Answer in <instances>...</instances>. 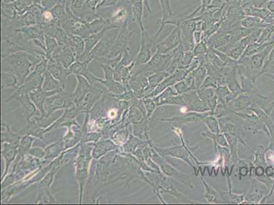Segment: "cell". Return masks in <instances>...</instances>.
<instances>
[{
  "instance_id": "6da1fadb",
  "label": "cell",
  "mask_w": 274,
  "mask_h": 205,
  "mask_svg": "<svg viewBox=\"0 0 274 205\" xmlns=\"http://www.w3.org/2000/svg\"><path fill=\"white\" fill-rule=\"evenodd\" d=\"M28 56L29 54L27 52H19L2 58L3 71H8L16 75L19 80V87L24 84L30 75V69L33 65Z\"/></svg>"
},
{
  "instance_id": "7a4b0ae2",
  "label": "cell",
  "mask_w": 274,
  "mask_h": 205,
  "mask_svg": "<svg viewBox=\"0 0 274 205\" xmlns=\"http://www.w3.org/2000/svg\"><path fill=\"white\" fill-rule=\"evenodd\" d=\"M273 45L274 43L254 55L241 58L237 60V65L244 68L245 73H243V74L248 77L253 82H256V79L261 75L262 68Z\"/></svg>"
},
{
  "instance_id": "3957f363",
  "label": "cell",
  "mask_w": 274,
  "mask_h": 205,
  "mask_svg": "<svg viewBox=\"0 0 274 205\" xmlns=\"http://www.w3.org/2000/svg\"><path fill=\"white\" fill-rule=\"evenodd\" d=\"M172 57H173V52L169 54H161L156 52L147 63L139 67H135L132 72V76L140 74L150 75L154 73L167 71L171 64Z\"/></svg>"
},
{
  "instance_id": "277c9868",
  "label": "cell",
  "mask_w": 274,
  "mask_h": 205,
  "mask_svg": "<svg viewBox=\"0 0 274 205\" xmlns=\"http://www.w3.org/2000/svg\"><path fill=\"white\" fill-rule=\"evenodd\" d=\"M173 129L174 131H177V134H178L179 138H181V142H182V144H181V145L171 148L158 147V146H154L152 143H151V145L152 146V147L154 148L162 157L171 156L172 157L181 159V160L185 161V162L188 163L189 165H190L192 168L195 169V167H194V165L191 162L190 158L192 157V159H193V160L196 161L197 164H199V162L196 161L195 157L192 155L190 147H189L188 144H187L184 138H183L182 133H181L180 129H174L173 128Z\"/></svg>"
},
{
  "instance_id": "5b68a950",
  "label": "cell",
  "mask_w": 274,
  "mask_h": 205,
  "mask_svg": "<svg viewBox=\"0 0 274 205\" xmlns=\"http://www.w3.org/2000/svg\"><path fill=\"white\" fill-rule=\"evenodd\" d=\"M141 43L139 54L135 58V67L147 63L157 52L156 45L158 44V38L160 35L155 34L150 35L147 31L141 33Z\"/></svg>"
},
{
  "instance_id": "8992f818",
  "label": "cell",
  "mask_w": 274,
  "mask_h": 205,
  "mask_svg": "<svg viewBox=\"0 0 274 205\" xmlns=\"http://www.w3.org/2000/svg\"><path fill=\"white\" fill-rule=\"evenodd\" d=\"M149 146L152 148V152H151L150 157L153 159L154 162H156L158 166L160 167V170L163 173L164 175L168 176V177H171L175 178L180 183L185 184V185L189 186L191 188L193 187V183L191 182L190 177L188 176V174H184V173L181 172L180 171L177 170L176 168H174L173 165L168 163L164 157H162L160 155L152 146L151 145V142H149Z\"/></svg>"
},
{
  "instance_id": "52a82bcc",
  "label": "cell",
  "mask_w": 274,
  "mask_h": 205,
  "mask_svg": "<svg viewBox=\"0 0 274 205\" xmlns=\"http://www.w3.org/2000/svg\"><path fill=\"white\" fill-rule=\"evenodd\" d=\"M135 33V30H130L128 28V23L124 24L120 28L118 35L115 38L113 48L111 49L110 56L107 60L114 59V58L118 57L122 54H126V53L130 54V40Z\"/></svg>"
},
{
  "instance_id": "ba28073f",
  "label": "cell",
  "mask_w": 274,
  "mask_h": 205,
  "mask_svg": "<svg viewBox=\"0 0 274 205\" xmlns=\"http://www.w3.org/2000/svg\"><path fill=\"white\" fill-rule=\"evenodd\" d=\"M209 114L213 115L211 111L205 113L188 112L181 114V115L174 116L169 118H158V120L160 122H167V123H174L179 125H182V124L196 123L203 122L204 118Z\"/></svg>"
},
{
  "instance_id": "9c48e42d",
  "label": "cell",
  "mask_w": 274,
  "mask_h": 205,
  "mask_svg": "<svg viewBox=\"0 0 274 205\" xmlns=\"http://www.w3.org/2000/svg\"><path fill=\"white\" fill-rule=\"evenodd\" d=\"M114 29H117V28L111 23L110 19L107 20L101 17L93 22L88 23L80 37L83 39H86L94 34L102 33V32L108 33Z\"/></svg>"
},
{
  "instance_id": "30bf717a",
  "label": "cell",
  "mask_w": 274,
  "mask_h": 205,
  "mask_svg": "<svg viewBox=\"0 0 274 205\" xmlns=\"http://www.w3.org/2000/svg\"><path fill=\"white\" fill-rule=\"evenodd\" d=\"M181 42L180 28L179 26H175L171 33L165 39L157 44V52L169 54L175 50L180 45Z\"/></svg>"
},
{
  "instance_id": "8fae6325",
  "label": "cell",
  "mask_w": 274,
  "mask_h": 205,
  "mask_svg": "<svg viewBox=\"0 0 274 205\" xmlns=\"http://www.w3.org/2000/svg\"><path fill=\"white\" fill-rule=\"evenodd\" d=\"M188 75V73H187L186 69H177L175 72L170 74L167 78L164 79L159 85L157 86L152 93H151L150 95L147 97L154 98L157 97L160 93H162L164 90L167 89V88L175 85V84H176L177 82H180V81L184 80Z\"/></svg>"
},
{
  "instance_id": "7c38bea8",
  "label": "cell",
  "mask_w": 274,
  "mask_h": 205,
  "mask_svg": "<svg viewBox=\"0 0 274 205\" xmlns=\"http://www.w3.org/2000/svg\"><path fill=\"white\" fill-rule=\"evenodd\" d=\"M131 14L132 5L119 3L111 15L110 20L117 29H120L126 23H129Z\"/></svg>"
},
{
  "instance_id": "4fadbf2b",
  "label": "cell",
  "mask_w": 274,
  "mask_h": 205,
  "mask_svg": "<svg viewBox=\"0 0 274 205\" xmlns=\"http://www.w3.org/2000/svg\"><path fill=\"white\" fill-rule=\"evenodd\" d=\"M50 58L56 60L67 69L77 60L76 54L73 49L69 46H61L60 45Z\"/></svg>"
},
{
  "instance_id": "5bb4252c",
  "label": "cell",
  "mask_w": 274,
  "mask_h": 205,
  "mask_svg": "<svg viewBox=\"0 0 274 205\" xmlns=\"http://www.w3.org/2000/svg\"><path fill=\"white\" fill-rule=\"evenodd\" d=\"M113 43H114V41H111L109 38L105 37H105L90 52L89 56L93 60L100 58H104L107 60L110 56Z\"/></svg>"
},
{
  "instance_id": "9a60e30c",
  "label": "cell",
  "mask_w": 274,
  "mask_h": 205,
  "mask_svg": "<svg viewBox=\"0 0 274 205\" xmlns=\"http://www.w3.org/2000/svg\"><path fill=\"white\" fill-rule=\"evenodd\" d=\"M64 90V88L62 87L59 81L57 80L50 71L47 70L45 73L44 82L42 86V90L46 97H52L56 94L63 93Z\"/></svg>"
},
{
  "instance_id": "2e32d148",
  "label": "cell",
  "mask_w": 274,
  "mask_h": 205,
  "mask_svg": "<svg viewBox=\"0 0 274 205\" xmlns=\"http://www.w3.org/2000/svg\"><path fill=\"white\" fill-rule=\"evenodd\" d=\"M238 80H239L240 86H241V90H243V93L250 94L255 97L260 98V99H265L267 100V97H264L262 95L261 93L256 87L255 82H253L251 79L247 77L246 75L243 74L239 69H238Z\"/></svg>"
},
{
  "instance_id": "e0dca14e",
  "label": "cell",
  "mask_w": 274,
  "mask_h": 205,
  "mask_svg": "<svg viewBox=\"0 0 274 205\" xmlns=\"http://www.w3.org/2000/svg\"><path fill=\"white\" fill-rule=\"evenodd\" d=\"M253 103H254L251 100L250 97L246 93H243L228 102L226 106L231 114L232 112H240L243 110H247Z\"/></svg>"
},
{
  "instance_id": "ac0fdd59",
  "label": "cell",
  "mask_w": 274,
  "mask_h": 205,
  "mask_svg": "<svg viewBox=\"0 0 274 205\" xmlns=\"http://www.w3.org/2000/svg\"><path fill=\"white\" fill-rule=\"evenodd\" d=\"M99 0H86L79 18L87 23H90L101 18L96 13Z\"/></svg>"
},
{
  "instance_id": "d6986e66",
  "label": "cell",
  "mask_w": 274,
  "mask_h": 205,
  "mask_svg": "<svg viewBox=\"0 0 274 205\" xmlns=\"http://www.w3.org/2000/svg\"><path fill=\"white\" fill-rule=\"evenodd\" d=\"M48 60V70L57 80L59 81L62 87L65 88L66 78L69 75L68 69L54 58H50Z\"/></svg>"
},
{
  "instance_id": "ffe728a7",
  "label": "cell",
  "mask_w": 274,
  "mask_h": 205,
  "mask_svg": "<svg viewBox=\"0 0 274 205\" xmlns=\"http://www.w3.org/2000/svg\"><path fill=\"white\" fill-rule=\"evenodd\" d=\"M62 93H58V95H53V97L48 98L45 100V108H46V116H49L56 110L67 108L66 105V98Z\"/></svg>"
},
{
  "instance_id": "44dd1931",
  "label": "cell",
  "mask_w": 274,
  "mask_h": 205,
  "mask_svg": "<svg viewBox=\"0 0 274 205\" xmlns=\"http://www.w3.org/2000/svg\"><path fill=\"white\" fill-rule=\"evenodd\" d=\"M16 32H21V33L25 34L30 40L39 41L45 43V34L43 31L42 26L39 25V24L26 26V27L17 30Z\"/></svg>"
},
{
  "instance_id": "7402d4cb",
  "label": "cell",
  "mask_w": 274,
  "mask_h": 205,
  "mask_svg": "<svg viewBox=\"0 0 274 205\" xmlns=\"http://www.w3.org/2000/svg\"><path fill=\"white\" fill-rule=\"evenodd\" d=\"M144 6L145 4L143 2H137V3H132V14L130 20L136 23V24L139 26L141 33L147 31L146 28L143 24Z\"/></svg>"
},
{
  "instance_id": "603a6c76",
  "label": "cell",
  "mask_w": 274,
  "mask_h": 205,
  "mask_svg": "<svg viewBox=\"0 0 274 205\" xmlns=\"http://www.w3.org/2000/svg\"><path fill=\"white\" fill-rule=\"evenodd\" d=\"M77 78L78 84L74 94V98H75V102L77 104H80L86 97L87 94L90 92L91 87L88 80L84 76L77 75Z\"/></svg>"
},
{
  "instance_id": "cb8c5ba5",
  "label": "cell",
  "mask_w": 274,
  "mask_h": 205,
  "mask_svg": "<svg viewBox=\"0 0 274 205\" xmlns=\"http://www.w3.org/2000/svg\"><path fill=\"white\" fill-rule=\"evenodd\" d=\"M35 0H16L12 3H2V9L8 10L10 9L12 11H15L19 15L24 14L29 9L32 5H34Z\"/></svg>"
},
{
  "instance_id": "d4e9b609",
  "label": "cell",
  "mask_w": 274,
  "mask_h": 205,
  "mask_svg": "<svg viewBox=\"0 0 274 205\" xmlns=\"http://www.w3.org/2000/svg\"><path fill=\"white\" fill-rule=\"evenodd\" d=\"M90 63L89 61L82 62L77 60L68 69V72L69 75L74 74L76 75V76L77 75L84 76L90 82V75L92 74L89 71V65Z\"/></svg>"
},
{
  "instance_id": "484cf974",
  "label": "cell",
  "mask_w": 274,
  "mask_h": 205,
  "mask_svg": "<svg viewBox=\"0 0 274 205\" xmlns=\"http://www.w3.org/2000/svg\"><path fill=\"white\" fill-rule=\"evenodd\" d=\"M17 101L20 103L21 106L24 111V116L28 120V123L30 122V118L35 115L37 110L35 105L30 99V95H24L17 98Z\"/></svg>"
},
{
  "instance_id": "4316f807",
  "label": "cell",
  "mask_w": 274,
  "mask_h": 205,
  "mask_svg": "<svg viewBox=\"0 0 274 205\" xmlns=\"http://www.w3.org/2000/svg\"><path fill=\"white\" fill-rule=\"evenodd\" d=\"M258 180L255 178H252V185L250 190L246 195H245V200L249 204H258L263 198V193L261 189L258 187Z\"/></svg>"
},
{
  "instance_id": "83f0119b",
  "label": "cell",
  "mask_w": 274,
  "mask_h": 205,
  "mask_svg": "<svg viewBox=\"0 0 274 205\" xmlns=\"http://www.w3.org/2000/svg\"><path fill=\"white\" fill-rule=\"evenodd\" d=\"M270 24H267L261 19L256 17L245 16L241 21V27L249 30L263 29L267 28Z\"/></svg>"
},
{
  "instance_id": "f1b7e54d",
  "label": "cell",
  "mask_w": 274,
  "mask_h": 205,
  "mask_svg": "<svg viewBox=\"0 0 274 205\" xmlns=\"http://www.w3.org/2000/svg\"><path fill=\"white\" fill-rule=\"evenodd\" d=\"M107 33V32H102V33L94 34V35H90V37L84 39L85 51L84 54L77 59L88 56L92 50L95 48L96 45L102 40V39L105 37Z\"/></svg>"
},
{
  "instance_id": "f546056e",
  "label": "cell",
  "mask_w": 274,
  "mask_h": 205,
  "mask_svg": "<svg viewBox=\"0 0 274 205\" xmlns=\"http://www.w3.org/2000/svg\"><path fill=\"white\" fill-rule=\"evenodd\" d=\"M30 99L32 102L35 103L36 106L41 112V117L46 116L45 112V100H46V96L45 95L42 89L36 90L29 94Z\"/></svg>"
},
{
  "instance_id": "4dcf8cb0",
  "label": "cell",
  "mask_w": 274,
  "mask_h": 205,
  "mask_svg": "<svg viewBox=\"0 0 274 205\" xmlns=\"http://www.w3.org/2000/svg\"><path fill=\"white\" fill-rule=\"evenodd\" d=\"M201 135L203 138H209L212 140L215 151L218 146L228 148L227 140H226L224 133H213L208 131H204V132L201 133Z\"/></svg>"
},
{
  "instance_id": "1f68e13d",
  "label": "cell",
  "mask_w": 274,
  "mask_h": 205,
  "mask_svg": "<svg viewBox=\"0 0 274 205\" xmlns=\"http://www.w3.org/2000/svg\"><path fill=\"white\" fill-rule=\"evenodd\" d=\"M224 134L227 140L232 162L233 164H237L238 161H239L237 155V146L239 142H241V141H240L239 137L235 134H232V133H224Z\"/></svg>"
},
{
  "instance_id": "d6a6232c",
  "label": "cell",
  "mask_w": 274,
  "mask_h": 205,
  "mask_svg": "<svg viewBox=\"0 0 274 205\" xmlns=\"http://www.w3.org/2000/svg\"><path fill=\"white\" fill-rule=\"evenodd\" d=\"M18 146L13 145V144H4L3 155L6 160V169L3 178L5 177L6 174H7L11 163L14 160L15 156H16L17 153H18Z\"/></svg>"
},
{
  "instance_id": "836d02e7",
  "label": "cell",
  "mask_w": 274,
  "mask_h": 205,
  "mask_svg": "<svg viewBox=\"0 0 274 205\" xmlns=\"http://www.w3.org/2000/svg\"><path fill=\"white\" fill-rule=\"evenodd\" d=\"M92 82H98L103 84L106 88H107L111 93L115 94H121L124 91V86L120 84V82H117L115 80H100L92 75Z\"/></svg>"
},
{
  "instance_id": "e575fe53",
  "label": "cell",
  "mask_w": 274,
  "mask_h": 205,
  "mask_svg": "<svg viewBox=\"0 0 274 205\" xmlns=\"http://www.w3.org/2000/svg\"><path fill=\"white\" fill-rule=\"evenodd\" d=\"M149 120V118L146 117L139 123H133V132L135 136L139 137L142 140L146 139L147 141H149L148 128H147Z\"/></svg>"
},
{
  "instance_id": "d590c367",
  "label": "cell",
  "mask_w": 274,
  "mask_h": 205,
  "mask_svg": "<svg viewBox=\"0 0 274 205\" xmlns=\"http://www.w3.org/2000/svg\"><path fill=\"white\" fill-rule=\"evenodd\" d=\"M20 136L11 132L10 128L7 124H2V142H8L13 145L19 146Z\"/></svg>"
},
{
  "instance_id": "8d00e7d4",
  "label": "cell",
  "mask_w": 274,
  "mask_h": 205,
  "mask_svg": "<svg viewBox=\"0 0 274 205\" xmlns=\"http://www.w3.org/2000/svg\"><path fill=\"white\" fill-rule=\"evenodd\" d=\"M274 42H256L251 43V44L247 45L244 52L243 53L242 56H241V58L248 57V56L254 55V54H257V53L261 52L264 48H267V46H269V45H271Z\"/></svg>"
},
{
  "instance_id": "74e56055",
  "label": "cell",
  "mask_w": 274,
  "mask_h": 205,
  "mask_svg": "<svg viewBox=\"0 0 274 205\" xmlns=\"http://www.w3.org/2000/svg\"><path fill=\"white\" fill-rule=\"evenodd\" d=\"M200 178H201L202 183H203L204 188H205V192L203 194L204 198L208 202H219L218 191L215 190L214 188L212 187V186L209 185L201 176H200Z\"/></svg>"
},
{
  "instance_id": "f35d334b",
  "label": "cell",
  "mask_w": 274,
  "mask_h": 205,
  "mask_svg": "<svg viewBox=\"0 0 274 205\" xmlns=\"http://www.w3.org/2000/svg\"><path fill=\"white\" fill-rule=\"evenodd\" d=\"M161 9V20L160 24H163L165 21L171 20L175 16L173 9H172L171 0H158Z\"/></svg>"
},
{
  "instance_id": "ab89813d",
  "label": "cell",
  "mask_w": 274,
  "mask_h": 205,
  "mask_svg": "<svg viewBox=\"0 0 274 205\" xmlns=\"http://www.w3.org/2000/svg\"><path fill=\"white\" fill-rule=\"evenodd\" d=\"M169 75L170 73H168L167 71H164L154 73L149 75L147 79H148L149 86L150 89L153 91Z\"/></svg>"
},
{
  "instance_id": "60d3db41",
  "label": "cell",
  "mask_w": 274,
  "mask_h": 205,
  "mask_svg": "<svg viewBox=\"0 0 274 205\" xmlns=\"http://www.w3.org/2000/svg\"><path fill=\"white\" fill-rule=\"evenodd\" d=\"M203 122L211 132L213 133H221L219 120L214 115H211V114H207L204 118Z\"/></svg>"
},
{
  "instance_id": "b9f144b4",
  "label": "cell",
  "mask_w": 274,
  "mask_h": 205,
  "mask_svg": "<svg viewBox=\"0 0 274 205\" xmlns=\"http://www.w3.org/2000/svg\"><path fill=\"white\" fill-rule=\"evenodd\" d=\"M2 79H3V86L7 88L19 87V80L16 75L13 73L8 71H3L2 73Z\"/></svg>"
},
{
  "instance_id": "7bdbcfd3",
  "label": "cell",
  "mask_w": 274,
  "mask_h": 205,
  "mask_svg": "<svg viewBox=\"0 0 274 205\" xmlns=\"http://www.w3.org/2000/svg\"><path fill=\"white\" fill-rule=\"evenodd\" d=\"M147 116L141 110V109L134 103L129 112V119L132 123H139L144 120Z\"/></svg>"
},
{
  "instance_id": "ee69618b",
  "label": "cell",
  "mask_w": 274,
  "mask_h": 205,
  "mask_svg": "<svg viewBox=\"0 0 274 205\" xmlns=\"http://www.w3.org/2000/svg\"><path fill=\"white\" fill-rule=\"evenodd\" d=\"M45 54L46 58L49 59L52 56L53 53L56 50V48L59 46L58 41L55 38L45 35Z\"/></svg>"
},
{
  "instance_id": "f6af8a7d",
  "label": "cell",
  "mask_w": 274,
  "mask_h": 205,
  "mask_svg": "<svg viewBox=\"0 0 274 205\" xmlns=\"http://www.w3.org/2000/svg\"><path fill=\"white\" fill-rule=\"evenodd\" d=\"M53 16H54L55 24L60 26L62 18L66 13V7L64 5H54L50 9Z\"/></svg>"
},
{
  "instance_id": "bcb514c9",
  "label": "cell",
  "mask_w": 274,
  "mask_h": 205,
  "mask_svg": "<svg viewBox=\"0 0 274 205\" xmlns=\"http://www.w3.org/2000/svg\"><path fill=\"white\" fill-rule=\"evenodd\" d=\"M267 74L274 75V45L261 71V75Z\"/></svg>"
},
{
  "instance_id": "7dc6e473",
  "label": "cell",
  "mask_w": 274,
  "mask_h": 205,
  "mask_svg": "<svg viewBox=\"0 0 274 205\" xmlns=\"http://www.w3.org/2000/svg\"><path fill=\"white\" fill-rule=\"evenodd\" d=\"M143 103H144L145 109L147 111V118L151 117L153 112L157 108V105L156 101H155L154 98L144 97L143 99Z\"/></svg>"
},
{
  "instance_id": "c3c4849f",
  "label": "cell",
  "mask_w": 274,
  "mask_h": 205,
  "mask_svg": "<svg viewBox=\"0 0 274 205\" xmlns=\"http://www.w3.org/2000/svg\"><path fill=\"white\" fill-rule=\"evenodd\" d=\"M209 48L207 46V43L202 41L201 43L196 45L194 46L192 52H193L195 57H201V56H205L208 52Z\"/></svg>"
},
{
  "instance_id": "681fc988",
  "label": "cell",
  "mask_w": 274,
  "mask_h": 205,
  "mask_svg": "<svg viewBox=\"0 0 274 205\" xmlns=\"http://www.w3.org/2000/svg\"><path fill=\"white\" fill-rule=\"evenodd\" d=\"M194 57L195 56H194L192 51H185L181 59V69H188Z\"/></svg>"
},
{
  "instance_id": "f907efd6",
  "label": "cell",
  "mask_w": 274,
  "mask_h": 205,
  "mask_svg": "<svg viewBox=\"0 0 274 205\" xmlns=\"http://www.w3.org/2000/svg\"><path fill=\"white\" fill-rule=\"evenodd\" d=\"M164 105H177V106L182 107V108H186V102H185L182 95L171 96V97H170L169 99H167V101H166L165 104Z\"/></svg>"
},
{
  "instance_id": "816d5d0a",
  "label": "cell",
  "mask_w": 274,
  "mask_h": 205,
  "mask_svg": "<svg viewBox=\"0 0 274 205\" xmlns=\"http://www.w3.org/2000/svg\"><path fill=\"white\" fill-rule=\"evenodd\" d=\"M173 86L178 95H183V94L188 93V92L194 90L190 86H188V84H186V82H185L184 80L177 82V84H175Z\"/></svg>"
},
{
  "instance_id": "f5cc1de1",
  "label": "cell",
  "mask_w": 274,
  "mask_h": 205,
  "mask_svg": "<svg viewBox=\"0 0 274 205\" xmlns=\"http://www.w3.org/2000/svg\"><path fill=\"white\" fill-rule=\"evenodd\" d=\"M33 140V138L28 136V135L27 136H25L24 138H23L22 141H21L20 150H19L20 153L22 154L23 153H25V152L29 150Z\"/></svg>"
},
{
  "instance_id": "db71d44e",
  "label": "cell",
  "mask_w": 274,
  "mask_h": 205,
  "mask_svg": "<svg viewBox=\"0 0 274 205\" xmlns=\"http://www.w3.org/2000/svg\"><path fill=\"white\" fill-rule=\"evenodd\" d=\"M101 66L105 73L106 80H114V69L108 63L101 64Z\"/></svg>"
},
{
  "instance_id": "11a10c76",
  "label": "cell",
  "mask_w": 274,
  "mask_h": 205,
  "mask_svg": "<svg viewBox=\"0 0 274 205\" xmlns=\"http://www.w3.org/2000/svg\"><path fill=\"white\" fill-rule=\"evenodd\" d=\"M219 84L215 79L212 78L210 75H207V78L204 81L202 88H217L218 87Z\"/></svg>"
},
{
  "instance_id": "9f6ffc18",
  "label": "cell",
  "mask_w": 274,
  "mask_h": 205,
  "mask_svg": "<svg viewBox=\"0 0 274 205\" xmlns=\"http://www.w3.org/2000/svg\"><path fill=\"white\" fill-rule=\"evenodd\" d=\"M122 0H99L97 9H101V8H107L113 7L120 3Z\"/></svg>"
},
{
  "instance_id": "6f0895ef",
  "label": "cell",
  "mask_w": 274,
  "mask_h": 205,
  "mask_svg": "<svg viewBox=\"0 0 274 205\" xmlns=\"http://www.w3.org/2000/svg\"><path fill=\"white\" fill-rule=\"evenodd\" d=\"M243 165H240L239 168V174L240 177H244L248 174L249 171H250V168L247 166V165H244L245 163H242Z\"/></svg>"
},
{
  "instance_id": "680465c9",
  "label": "cell",
  "mask_w": 274,
  "mask_h": 205,
  "mask_svg": "<svg viewBox=\"0 0 274 205\" xmlns=\"http://www.w3.org/2000/svg\"><path fill=\"white\" fill-rule=\"evenodd\" d=\"M28 152H29L31 155L37 156V157H43L45 155L44 151L39 148H32V149L28 150Z\"/></svg>"
},
{
  "instance_id": "91938a15",
  "label": "cell",
  "mask_w": 274,
  "mask_h": 205,
  "mask_svg": "<svg viewBox=\"0 0 274 205\" xmlns=\"http://www.w3.org/2000/svg\"><path fill=\"white\" fill-rule=\"evenodd\" d=\"M213 0H202L201 7L204 11L207 12L209 9H210V6L212 3Z\"/></svg>"
},
{
  "instance_id": "94428289",
  "label": "cell",
  "mask_w": 274,
  "mask_h": 205,
  "mask_svg": "<svg viewBox=\"0 0 274 205\" xmlns=\"http://www.w3.org/2000/svg\"><path fill=\"white\" fill-rule=\"evenodd\" d=\"M264 173L266 175L269 176L270 178L274 177V168L271 165H267L266 166L265 170H264Z\"/></svg>"
},
{
  "instance_id": "6125c7cd",
  "label": "cell",
  "mask_w": 274,
  "mask_h": 205,
  "mask_svg": "<svg viewBox=\"0 0 274 205\" xmlns=\"http://www.w3.org/2000/svg\"><path fill=\"white\" fill-rule=\"evenodd\" d=\"M137 2H143L145 4V7H147V11L149 13H152V8H151L150 4H149V0H132V3H137Z\"/></svg>"
},
{
  "instance_id": "be15d7a7",
  "label": "cell",
  "mask_w": 274,
  "mask_h": 205,
  "mask_svg": "<svg viewBox=\"0 0 274 205\" xmlns=\"http://www.w3.org/2000/svg\"><path fill=\"white\" fill-rule=\"evenodd\" d=\"M268 11L272 14H274V0H270L267 3Z\"/></svg>"
},
{
  "instance_id": "e7e4bbea",
  "label": "cell",
  "mask_w": 274,
  "mask_h": 205,
  "mask_svg": "<svg viewBox=\"0 0 274 205\" xmlns=\"http://www.w3.org/2000/svg\"><path fill=\"white\" fill-rule=\"evenodd\" d=\"M265 75H267L268 78H271L272 80L274 81V75H268V74Z\"/></svg>"
}]
</instances>
